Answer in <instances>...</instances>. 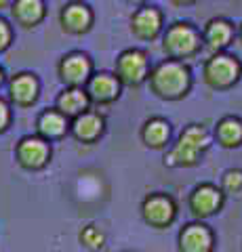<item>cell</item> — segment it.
I'll return each mask as SVG.
<instances>
[{
  "instance_id": "14",
  "label": "cell",
  "mask_w": 242,
  "mask_h": 252,
  "mask_svg": "<svg viewBox=\"0 0 242 252\" xmlns=\"http://www.w3.org/2000/svg\"><path fill=\"white\" fill-rule=\"evenodd\" d=\"M223 198H225V193L221 191L219 187H215L210 183L198 185L192 191V195H190V210H192V215L196 219L213 217L215 212L221 210Z\"/></svg>"
},
{
  "instance_id": "19",
  "label": "cell",
  "mask_w": 242,
  "mask_h": 252,
  "mask_svg": "<svg viewBox=\"0 0 242 252\" xmlns=\"http://www.w3.org/2000/svg\"><path fill=\"white\" fill-rule=\"evenodd\" d=\"M36 130H38V137H42L46 141H57L68 135L69 118H66L57 107L44 109L36 120Z\"/></svg>"
},
{
  "instance_id": "25",
  "label": "cell",
  "mask_w": 242,
  "mask_h": 252,
  "mask_svg": "<svg viewBox=\"0 0 242 252\" xmlns=\"http://www.w3.org/2000/svg\"><path fill=\"white\" fill-rule=\"evenodd\" d=\"M9 124H11V107L4 99H0V135L9 128Z\"/></svg>"
},
{
  "instance_id": "28",
  "label": "cell",
  "mask_w": 242,
  "mask_h": 252,
  "mask_svg": "<svg viewBox=\"0 0 242 252\" xmlns=\"http://www.w3.org/2000/svg\"><path fill=\"white\" fill-rule=\"evenodd\" d=\"M236 38H238V42L242 44V21H240L238 26H236Z\"/></svg>"
},
{
  "instance_id": "27",
  "label": "cell",
  "mask_w": 242,
  "mask_h": 252,
  "mask_svg": "<svg viewBox=\"0 0 242 252\" xmlns=\"http://www.w3.org/2000/svg\"><path fill=\"white\" fill-rule=\"evenodd\" d=\"M122 2H127L131 6H141V4H147L150 0H122Z\"/></svg>"
},
{
  "instance_id": "23",
  "label": "cell",
  "mask_w": 242,
  "mask_h": 252,
  "mask_svg": "<svg viewBox=\"0 0 242 252\" xmlns=\"http://www.w3.org/2000/svg\"><path fill=\"white\" fill-rule=\"evenodd\" d=\"M221 191L225 195H240L242 193V170L232 168L221 179Z\"/></svg>"
},
{
  "instance_id": "6",
  "label": "cell",
  "mask_w": 242,
  "mask_h": 252,
  "mask_svg": "<svg viewBox=\"0 0 242 252\" xmlns=\"http://www.w3.org/2000/svg\"><path fill=\"white\" fill-rule=\"evenodd\" d=\"M129 30L137 40L152 42L156 38H160L162 30H165V13L150 2L135 6V11L129 19Z\"/></svg>"
},
{
  "instance_id": "7",
  "label": "cell",
  "mask_w": 242,
  "mask_h": 252,
  "mask_svg": "<svg viewBox=\"0 0 242 252\" xmlns=\"http://www.w3.org/2000/svg\"><path fill=\"white\" fill-rule=\"evenodd\" d=\"M59 26L69 36H84L95 26V11L82 0H69L59 9Z\"/></svg>"
},
{
  "instance_id": "11",
  "label": "cell",
  "mask_w": 242,
  "mask_h": 252,
  "mask_svg": "<svg viewBox=\"0 0 242 252\" xmlns=\"http://www.w3.org/2000/svg\"><path fill=\"white\" fill-rule=\"evenodd\" d=\"M200 32H202V44L210 53L228 51L230 44L236 40V23L228 17H210Z\"/></svg>"
},
{
  "instance_id": "20",
  "label": "cell",
  "mask_w": 242,
  "mask_h": 252,
  "mask_svg": "<svg viewBox=\"0 0 242 252\" xmlns=\"http://www.w3.org/2000/svg\"><path fill=\"white\" fill-rule=\"evenodd\" d=\"M215 139L225 149L240 147L242 145V118L223 116L215 126Z\"/></svg>"
},
{
  "instance_id": "4",
  "label": "cell",
  "mask_w": 242,
  "mask_h": 252,
  "mask_svg": "<svg viewBox=\"0 0 242 252\" xmlns=\"http://www.w3.org/2000/svg\"><path fill=\"white\" fill-rule=\"evenodd\" d=\"M242 78V61L228 51L210 53L202 65V80L213 91H230Z\"/></svg>"
},
{
  "instance_id": "10",
  "label": "cell",
  "mask_w": 242,
  "mask_h": 252,
  "mask_svg": "<svg viewBox=\"0 0 242 252\" xmlns=\"http://www.w3.org/2000/svg\"><path fill=\"white\" fill-rule=\"evenodd\" d=\"M15 160L26 170H40L51 160V145L42 137H23L15 147Z\"/></svg>"
},
{
  "instance_id": "5",
  "label": "cell",
  "mask_w": 242,
  "mask_h": 252,
  "mask_svg": "<svg viewBox=\"0 0 242 252\" xmlns=\"http://www.w3.org/2000/svg\"><path fill=\"white\" fill-rule=\"evenodd\" d=\"M152 63H150V55L143 49H124L114 61V74L116 78L122 82V86H131V89H137L143 82H147V76H150Z\"/></svg>"
},
{
  "instance_id": "2",
  "label": "cell",
  "mask_w": 242,
  "mask_h": 252,
  "mask_svg": "<svg viewBox=\"0 0 242 252\" xmlns=\"http://www.w3.org/2000/svg\"><path fill=\"white\" fill-rule=\"evenodd\" d=\"M210 145V135L205 124H190L177 137V143L165 156V166L169 168H190L200 162L202 154Z\"/></svg>"
},
{
  "instance_id": "17",
  "label": "cell",
  "mask_w": 242,
  "mask_h": 252,
  "mask_svg": "<svg viewBox=\"0 0 242 252\" xmlns=\"http://www.w3.org/2000/svg\"><path fill=\"white\" fill-rule=\"evenodd\" d=\"M215 235L202 223H187L179 231V250L181 252H213Z\"/></svg>"
},
{
  "instance_id": "22",
  "label": "cell",
  "mask_w": 242,
  "mask_h": 252,
  "mask_svg": "<svg viewBox=\"0 0 242 252\" xmlns=\"http://www.w3.org/2000/svg\"><path fill=\"white\" fill-rule=\"evenodd\" d=\"M80 244L87 250H91V252H97V250H101L105 246V235H104V231L99 229V227H95V225H87V227H82V231H80Z\"/></svg>"
},
{
  "instance_id": "29",
  "label": "cell",
  "mask_w": 242,
  "mask_h": 252,
  "mask_svg": "<svg viewBox=\"0 0 242 252\" xmlns=\"http://www.w3.org/2000/svg\"><path fill=\"white\" fill-rule=\"evenodd\" d=\"M9 4H11V0H0V13L4 9H9Z\"/></svg>"
},
{
  "instance_id": "13",
  "label": "cell",
  "mask_w": 242,
  "mask_h": 252,
  "mask_svg": "<svg viewBox=\"0 0 242 252\" xmlns=\"http://www.w3.org/2000/svg\"><path fill=\"white\" fill-rule=\"evenodd\" d=\"M40 97V80L32 72H19L9 80V101L17 107H32Z\"/></svg>"
},
{
  "instance_id": "15",
  "label": "cell",
  "mask_w": 242,
  "mask_h": 252,
  "mask_svg": "<svg viewBox=\"0 0 242 252\" xmlns=\"http://www.w3.org/2000/svg\"><path fill=\"white\" fill-rule=\"evenodd\" d=\"M9 13L15 26L34 30L46 17V0H11Z\"/></svg>"
},
{
  "instance_id": "18",
  "label": "cell",
  "mask_w": 242,
  "mask_h": 252,
  "mask_svg": "<svg viewBox=\"0 0 242 252\" xmlns=\"http://www.w3.org/2000/svg\"><path fill=\"white\" fill-rule=\"evenodd\" d=\"M55 107L66 118L72 120V118L91 109V97L84 86H64V91H61L55 99Z\"/></svg>"
},
{
  "instance_id": "8",
  "label": "cell",
  "mask_w": 242,
  "mask_h": 252,
  "mask_svg": "<svg viewBox=\"0 0 242 252\" xmlns=\"http://www.w3.org/2000/svg\"><path fill=\"white\" fill-rule=\"evenodd\" d=\"M57 76L64 86H84L93 76V59L82 51H69L57 63Z\"/></svg>"
},
{
  "instance_id": "24",
  "label": "cell",
  "mask_w": 242,
  "mask_h": 252,
  "mask_svg": "<svg viewBox=\"0 0 242 252\" xmlns=\"http://www.w3.org/2000/svg\"><path fill=\"white\" fill-rule=\"evenodd\" d=\"M13 38H15V32H13L11 21L0 15V55H2L4 51H9V49H11Z\"/></svg>"
},
{
  "instance_id": "3",
  "label": "cell",
  "mask_w": 242,
  "mask_h": 252,
  "mask_svg": "<svg viewBox=\"0 0 242 252\" xmlns=\"http://www.w3.org/2000/svg\"><path fill=\"white\" fill-rule=\"evenodd\" d=\"M162 51L167 59L185 61L202 51V32L192 21H173L162 30Z\"/></svg>"
},
{
  "instance_id": "9",
  "label": "cell",
  "mask_w": 242,
  "mask_h": 252,
  "mask_svg": "<svg viewBox=\"0 0 242 252\" xmlns=\"http://www.w3.org/2000/svg\"><path fill=\"white\" fill-rule=\"evenodd\" d=\"M141 217L154 229H165L177 217L175 200L167 193H150L141 202Z\"/></svg>"
},
{
  "instance_id": "30",
  "label": "cell",
  "mask_w": 242,
  "mask_h": 252,
  "mask_svg": "<svg viewBox=\"0 0 242 252\" xmlns=\"http://www.w3.org/2000/svg\"><path fill=\"white\" fill-rule=\"evenodd\" d=\"M4 82H6V74H4V67L0 65V86H2Z\"/></svg>"
},
{
  "instance_id": "16",
  "label": "cell",
  "mask_w": 242,
  "mask_h": 252,
  "mask_svg": "<svg viewBox=\"0 0 242 252\" xmlns=\"http://www.w3.org/2000/svg\"><path fill=\"white\" fill-rule=\"evenodd\" d=\"M104 130H105V118L99 112H93V109H87L80 116L72 118V122H69V132L80 143H95L104 135Z\"/></svg>"
},
{
  "instance_id": "21",
  "label": "cell",
  "mask_w": 242,
  "mask_h": 252,
  "mask_svg": "<svg viewBox=\"0 0 242 252\" xmlns=\"http://www.w3.org/2000/svg\"><path fill=\"white\" fill-rule=\"evenodd\" d=\"M171 139V124L165 118H150L141 126V141L150 149H162Z\"/></svg>"
},
{
  "instance_id": "26",
  "label": "cell",
  "mask_w": 242,
  "mask_h": 252,
  "mask_svg": "<svg viewBox=\"0 0 242 252\" xmlns=\"http://www.w3.org/2000/svg\"><path fill=\"white\" fill-rule=\"evenodd\" d=\"M169 4H173L175 9H187V6H194V4H198L200 0H167Z\"/></svg>"
},
{
  "instance_id": "12",
  "label": "cell",
  "mask_w": 242,
  "mask_h": 252,
  "mask_svg": "<svg viewBox=\"0 0 242 252\" xmlns=\"http://www.w3.org/2000/svg\"><path fill=\"white\" fill-rule=\"evenodd\" d=\"M89 97H91V103H97V105H110L114 103L116 99H120V93H122V82L116 78V74L110 72H99L89 78V82L84 84Z\"/></svg>"
},
{
  "instance_id": "1",
  "label": "cell",
  "mask_w": 242,
  "mask_h": 252,
  "mask_svg": "<svg viewBox=\"0 0 242 252\" xmlns=\"http://www.w3.org/2000/svg\"><path fill=\"white\" fill-rule=\"evenodd\" d=\"M150 82V91L162 101H179L187 97V93L192 91L194 78L192 69L185 61L177 59H165L150 69L147 76Z\"/></svg>"
}]
</instances>
